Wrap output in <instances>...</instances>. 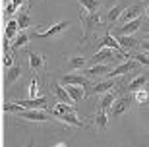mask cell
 I'll use <instances>...</instances> for the list:
<instances>
[{
	"mask_svg": "<svg viewBox=\"0 0 149 147\" xmlns=\"http://www.w3.org/2000/svg\"><path fill=\"white\" fill-rule=\"evenodd\" d=\"M79 20H81L83 27H85V37H89L91 31H95V29L101 25V16L99 14H89L85 8H81V12H79Z\"/></svg>",
	"mask_w": 149,
	"mask_h": 147,
	"instance_id": "cell-1",
	"label": "cell"
},
{
	"mask_svg": "<svg viewBox=\"0 0 149 147\" xmlns=\"http://www.w3.org/2000/svg\"><path fill=\"white\" fill-rule=\"evenodd\" d=\"M50 116H52V114L43 112V109H37V110H25V109H23L22 112H19V118L31 120V122H49Z\"/></svg>",
	"mask_w": 149,
	"mask_h": 147,
	"instance_id": "cell-2",
	"label": "cell"
},
{
	"mask_svg": "<svg viewBox=\"0 0 149 147\" xmlns=\"http://www.w3.org/2000/svg\"><path fill=\"white\" fill-rule=\"evenodd\" d=\"M22 76H23V68L19 64H14L12 68H8L6 70V77H4V87H12Z\"/></svg>",
	"mask_w": 149,
	"mask_h": 147,
	"instance_id": "cell-3",
	"label": "cell"
},
{
	"mask_svg": "<svg viewBox=\"0 0 149 147\" xmlns=\"http://www.w3.org/2000/svg\"><path fill=\"white\" fill-rule=\"evenodd\" d=\"M70 27V22H58V23H54L50 29H47V31H43V33H35V37H39V39H47V37H56V35H60L62 31H66V29Z\"/></svg>",
	"mask_w": 149,
	"mask_h": 147,
	"instance_id": "cell-4",
	"label": "cell"
},
{
	"mask_svg": "<svg viewBox=\"0 0 149 147\" xmlns=\"http://www.w3.org/2000/svg\"><path fill=\"white\" fill-rule=\"evenodd\" d=\"M130 109V99L128 97H120V99H116L114 105L111 107V116L112 118H120L126 110Z\"/></svg>",
	"mask_w": 149,
	"mask_h": 147,
	"instance_id": "cell-5",
	"label": "cell"
},
{
	"mask_svg": "<svg viewBox=\"0 0 149 147\" xmlns=\"http://www.w3.org/2000/svg\"><path fill=\"white\" fill-rule=\"evenodd\" d=\"M16 103L25 110H37V109H45V107H47V99H43V97H39V99H19Z\"/></svg>",
	"mask_w": 149,
	"mask_h": 147,
	"instance_id": "cell-6",
	"label": "cell"
},
{
	"mask_svg": "<svg viewBox=\"0 0 149 147\" xmlns=\"http://www.w3.org/2000/svg\"><path fill=\"white\" fill-rule=\"evenodd\" d=\"M118 56H122L120 52H116V50H111V49H101L99 52H95L93 56H91V60H93V64H105L107 60L111 58H118Z\"/></svg>",
	"mask_w": 149,
	"mask_h": 147,
	"instance_id": "cell-7",
	"label": "cell"
},
{
	"mask_svg": "<svg viewBox=\"0 0 149 147\" xmlns=\"http://www.w3.org/2000/svg\"><path fill=\"white\" fill-rule=\"evenodd\" d=\"M141 14H143V4H134V6H130V8L124 10V14L120 16V20L124 23H128V22H132V20L141 17Z\"/></svg>",
	"mask_w": 149,
	"mask_h": 147,
	"instance_id": "cell-8",
	"label": "cell"
},
{
	"mask_svg": "<svg viewBox=\"0 0 149 147\" xmlns=\"http://www.w3.org/2000/svg\"><path fill=\"white\" fill-rule=\"evenodd\" d=\"M111 66L107 64H95L93 68H89L87 72H85V76L87 77H105V76H111Z\"/></svg>",
	"mask_w": 149,
	"mask_h": 147,
	"instance_id": "cell-9",
	"label": "cell"
},
{
	"mask_svg": "<svg viewBox=\"0 0 149 147\" xmlns=\"http://www.w3.org/2000/svg\"><path fill=\"white\" fill-rule=\"evenodd\" d=\"M139 25H141V17H138V20H132V22L124 23L122 27L116 29V35H132V33H136L139 29Z\"/></svg>",
	"mask_w": 149,
	"mask_h": 147,
	"instance_id": "cell-10",
	"label": "cell"
},
{
	"mask_svg": "<svg viewBox=\"0 0 149 147\" xmlns=\"http://www.w3.org/2000/svg\"><path fill=\"white\" fill-rule=\"evenodd\" d=\"M116 87L114 79H105V82H99L97 85H93V89L89 93H95V95H105V93H109L111 89Z\"/></svg>",
	"mask_w": 149,
	"mask_h": 147,
	"instance_id": "cell-11",
	"label": "cell"
},
{
	"mask_svg": "<svg viewBox=\"0 0 149 147\" xmlns=\"http://www.w3.org/2000/svg\"><path fill=\"white\" fill-rule=\"evenodd\" d=\"M101 49H111V50H116V52H120V54H124V50H122V47L118 45L116 37H112L111 33H107V35H105V39H103V43H101Z\"/></svg>",
	"mask_w": 149,
	"mask_h": 147,
	"instance_id": "cell-12",
	"label": "cell"
},
{
	"mask_svg": "<svg viewBox=\"0 0 149 147\" xmlns=\"http://www.w3.org/2000/svg\"><path fill=\"white\" fill-rule=\"evenodd\" d=\"M116 41L122 47V50H132L138 47V41L132 37V35H116Z\"/></svg>",
	"mask_w": 149,
	"mask_h": 147,
	"instance_id": "cell-13",
	"label": "cell"
},
{
	"mask_svg": "<svg viewBox=\"0 0 149 147\" xmlns=\"http://www.w3.org/2000/svg\"><path fill=\"white\" fill-rule=\"evenodd\" d=\"M149 82V74H141V76H138V77H134L132 82L128 83V89H130V91H139V89L141 87H145V83Z\"/></svg>",
	"mask_w": 149,
	"mask_h": 147,
	"instance_id": "cell-14",
	"label": "cell"
},
{
	"mask_svg": "<svg viewBox=\"0 0 149 147\" xmlns=\"http://www.w3.org/2000/svg\"><path fill=\"white\" fill-rule=\"evenodd\" d=\"M60 85H79V87H83V85H85V79H83L81 76L68 74V76H62L60 77Z\"/></svg>",
	"mask_w": 149,
	"mask_h": 147,
	"instance_id": "cell-15",
	"label": "cell"
},
{
	"mask_svg": "<svg viewBox=\"0 0 149 147\" xmlns=\"http://www.w3.org/2000/svg\"><path fill=\"white\" fill-rule=\"evenodd\" d=\"M54 95L58 99V103H68V105H74L72 97H70V93L66 91V87H62V85H54Z\"/></svg>",
	"mask_w": 149,
	"mask_h": 147,
	"instance_id": "cell-16",
	"label": "cell"
},
{
	"mask_svg": "<svg viewBox=\"0 0 149 147\" xmlns=\"http://www.w3.org/2000/svg\"><path fill=\"white\" fill-rule=\"evenodd\" d=\"M134 70H136V62H134V60H130V62H124V64L116 66L114 70L111 72V76H124V74L134 72Z\"/></svg>",
	"mask_w": 149,
	"mask_h": 147,
	"instance_id": "cell-17",
	"label": "cell"
},
{
	"mask_svg": "<svg viewBox=\"0 0 149 147\" xmlns=\"http://www.w3.org/2000/svg\"><path fill=\"white\" fill-rule=\"evenodd\" d=\"M79 4H81V8H85V10L89 12V14H99L101 10V0H77Z\"/></svg>",
	"mask_w": 149,
	"mask_h": 147,
	"instance_id": "cell-18",
	"label": "cell"
},
{
	"mask_svg": "<svg viewBox=\"0 0 149 147\" xmlns=\"http://www.w3.org/2000/svg\"><path fill=\"white\" fill-rule=\"evenodd\" d=\"M76 110V107L74 105H68V103H56L54 110H52V116L54 118H58L60 114H68V112H74Z\"/></svg>",
	"mask_w": 149,
	"mask_h": 147,
	"instance_id": "cell-19",
	"label": "cell"
},
{
	"mask_svg": "<svg viewBox=\"0 0 149 147\" xmlns=\"http://www.w3.org/2000/svg\"><path fill=\"white\" fill-rule=\"evenodd\" d=\"M66 91L70 93V97H72L74 103H77V101H81V99L85 97V93H83V89L79 87V85H66Z\"/></svg>",
	"mask_w": 149,
	"mask_h": 147,
	"instance_id": "cell-20",
	"label": "cell"
},
{
	"mask_svg": "<svg viewBox=\"0 0 149 147\" xmlns=\"http://www.w3.org/2000/svg\"><path fill=\"white\" fill-rule=\"evenodd\" d=\"M29 64L33 70H43L45 68V58L37 52H29Z\"/></svg>",
	"mask_w": 149,
	"mask_h": 147,
	"instance_id": "cell-21",
	"label": "cell"
},
{
	"mask_svg": "<svg viewBox=\"0 0 149 147\" xmlns=\"http://www.w3.org/2000/svg\"><path fill=\"white\" fill-rule=\"evenodd\" d=\"M85 64H87V58L74 56V58L68 60V70H81V68H85Z\"/></svg>",
	"mask_w": 149,
	"mask_h": 147,
	"instance_id": "cell-22",
	"label": "cell"
},
{
	"mask_svg": "<svg viewBox=\"0 0 149 147\" xmlns=\"http://www.w3.org/2000/svg\"><path fill=\"white\" fill-rule=\"evenodd\" d=\"M58 120H62V122H66V124H70V126H76V128H83V122H79V120L76 118V114L74 112H68V114H60L58 116Z\"/></svg>",
	"mask_w": 149,
	"mask_h": 147,
	"instance_id": "cell-23",
	"label": "cell"
},
{
	"mask_svg": "<svg viewBox=\"0 0 149 147\" xmlns=\"http://www.w3.org/2000/svg\"><path fill=\"white\" fill-rule=\"evenodd\" d=\"M27 43H29V35H27L25 31H22V33H17V37L14 39V43H12V49L17 50V49H22V47H25Z\"/></svg>",
	"mask_w": 149,
	"mask_h": 147,
	"instance_id": "cell-24",
	"label": "cell"
},
{
	"mask_svg": "<svg viewBox=\"0 0 149 147\" xmlns=\"http://www.w3.org/2000/svg\"><path fill=\"white\" fill-rule=\"evenodd\" d=\"M114 93H105V95H103V99H101V103H99V110H107V109H111L112 105H114Z\"/></svg>",
	"mask_w": 149,
	"mask_h": 147,
	"instance_id": "cell-25",
	"label": "cell"
},
{
	"mask_svg": "<svg viewBox=\"0 0 149 147\" xmlns=\"http://www.w3.org/2000/svg\"><path fill=\"white\" fill-rule=\"evenodd\" d=\"M17 29H19V25H17V20H10V22L6 23V39H16L17 35Z\"/></svg>",
	"mask_w": 149,
	"mask_h": 147,
	"instance_id": "cell-26",
	"label": "cell"
},
{
	"mask_svg": "<svg viewBox=\"0 0 149 147\" xmlns=\"http://www.w3.org/2000/svg\"><path fill=\"white\" fill-rule=\"evenodd\" d=\"M122 14H124V6H122V4H116L114 8H111V10H109V14H107V20H109V22H116V20L122 16Z\"/></svg>",
	"mask_w": 149,
	"mask_h": 147,
	"instance_id": "cell-27",
	"label": "cell"
},
{
	"mask_svg": "<svg viewBox=\"0 0 149 147\" xmlns=\"http://www.w3.org/2000/svg\"><path fill=\"white\" fill-rule=\"evenodd\" d=\"M107 122H109L107 112H105V110H99V112H97V116H95V124H97V128H99V130H105V128H107Z\"/></svg>",
	"mask_w": 149,
	"mask_h": 147,
	"instance_id": "cell-28",
	"label": "cell"
},
{
	"mask_svg": "<svg viewBox=\"0 0 149 147\" xmlns=\"http://www.w3.org/2000/svg\"><path fill=\"white\" fill-rule=\"evenodd\" d=\"M39 82H37V77H33L31 79V83H29V99H39Z\"/></svg>",
	"mask_w": 149,
	"mask_h": 147,
	"instance_id": "cell-29",
	"label": "cell"
},
{
	"mask_svg": "<svg viewBox=\"0 0 149 147\" xmlns=\"http://www.w3.org/2000/svg\"><path fill=\"white\" fill-rule=\"evenodd\" d=\"M17 25H19V29H27L29 27V14L27 12H22V14H19V17H17Z\"/></svg>",
	"mask_w": 149,
	"mask_h": 147,
	"instance_id": "cell-30",
	"label": "cell"
},
{
	"mask_svg": "<svg viewBox=\"0 0 149 147\" xmlns=\"http://www.w3.org/2000/svg\"><path fill=\"white\" fill-rule=\"evenodd\" d=\"M22 110H23V109L16 103V101H12V103H6V105H4V112H16V114H19Z\"/></svg>",
	"mask_w": 149,
	"mask_h": 147,
	"instance_id": "cell-31",
	"label": "cell"
},
{
	"mask_svg": "<svg viewBox=\"0 0 149 147\" xmlns=\"http://www.w3.org/2000/svg\"><path fill=\"white\" fill-rule=\"evenodd\" d=\"M136 101H138L139 105H143V103H149V93L147 91H136Z\"/></svg>",
	"mask_w": 149,
	"mask_h": 147,
	"instance_id": "cell-32",
	"label": "cell"
},
{
	"mask_svg": "<svg viewBox=\"0 0 149 147\" xmlns=\"http://www.w3.org/2000/svg\"><path fill=\"white\" fill-rule=\"evenodd\" d=\"M2 62H4L6 68H12V66H14V56H12L10 52H4V58H2Z\"/></svg>",
	"mask_w": 149,
	"mask_h": 147,
	"instance_id": "cell-33",
	"label": "cell"
},
{
	"mask_svg": "<svg viewBox=\"0 0 149 147\" xmlns=\"http://www.w3.org/2000/svg\"><path fill=\"white\" fill-rule=\"evenodd\" d=\"M134 58L138 60L139 64H143L145 68H149V56H147V54H136V56H134Z\"/></svg>",
	"mask_w": 149,
	"mask_h": 147,
	"instance_id": "cell-34",
	"label": "cell"
},
{
	"mask_svg": "<svg viewBox=\"0 0 149 147\" xmlns=\"http://www.w3.org/2000/svg\"><path fill=\"white\" fill-rule=\"evenodd\" d=\"M14 12H16V6L14 4H6V14H8V16H12Z\"/></svg>",
	"mask_w": 149,
	"mask_h": 147,
	"instance_id": "cell-35",
	"label": "cell"
},
{
	"mask_svg": "<svg viewBox=\"0 0 149 147\" xmlns=\"http://www.w3.org/2000/svg\"><path fill=\"white\" fill-rule=\"evenodd\" d=\"M141 50H143V52H149V41H143V43H141Z\"/></svg>",
	"mask_w": 149,
	"mask_h": 147,
	"instance_id": "cell-36",
	"label": "cell"
},
{
	"mask_svg": "<svg viewBox=\"0 0 149 147\" xmlns=\"http://www.w3.org/2000/svg\"><path fill=\"white\" fill-rule=\"evenodd\" d=\"M23 2H25V0H12V4L16 6V8H17V6H22V4H23Z\"/></svg>",
	"mask_w": 149,
	"mask_h": 147,
	"instance_id": "cell-37",
	"label": "cell"
},
{
	"mask_svg": "<svg viewBox=\"0 0 149 147\" xmlns=\"http://www.w3.org/2000/svg\"><path fill=\"white\" fill-rule=\"evenodd\" d=\"M52 147H68V143H64V141H58V143H54Z\"/></svg>",
	"mask_w": 149,
	"mask_h": 147,
	"instance_id": "cell-38",
	"label": "cell"
},
{
	"mask_svg": "<svg viewBox=\"0 0 149 147\" xmlns=\"http://www.w3.org/2000/svg\"><path fill=\"white\" fill-rule=\"evenodd\" d=\"M25 147H33V139H29V141H27V145H25Z\"/></svg>",
	"mask_w": 149,
	"mask_h": 147,
	"instance_id": "cell-39",
	"label": "cell"
},
{
	"mask_svg": "<svg viewBox=\"0 0 149 147\" xmlns=\"http://www.w3.org/2000/svg\"><path fill=\"white\" fill-rule=\"evenodd\" d=\"M145 16H147V17H149V4H147V6H145Z\"/></svg>",
	"mask_w": 149,
	"mask_h": 147,
	"instance_id": "cell-40",
	"label": "cell"
},
{
	"mask_svg": "<svg viewBox=\"0 0 149 147\" xmlns=\"http://www.w3.org/2000/svg\"><path fill=\"white\" fill-rule=\"evenodd\" d=\"M145 41H149V33H147V35H145Z\"/></svg>",
	"mask_w": 149,
	"mask_h": 147,
	"instance_id": "cell-41",
	"label": "cell"
},
{
	"mask_svg": "<svg viewBox=\"0 0 149 147\" xmlns=\"http://www.w3.org/2000/svg\"><path fill=\"white\" fill-rule=\"evenodd\" d=\"M145 54H147V56H149V52H145Z\"/></svg>",
	"mask_w": 149,
	"mask_h": 147,
	"instance_id": "cell-42",
	"label": "cell"
},
{
	"mask_svg": "<svg viewBox=\"0 0 149 147\" xmlns=\"http://www.w3.org/2000/svg\"><path fill=\"white\" fill-rule=\"evenodd\" d=\"M29 2H33V0H29Z\"/></svg>",
	"mask_w": 149,
	"mask_h": 147,
	"instance_id": "cell-43",
	"label": "cell"
},
{
	"mask_svg": "<svg viewBox=\"0 0 149 147\" xmlns=\"http://www.w3.org/2000/svg\"><path fill=\"white\" fill-rule=\"evenodd\" d=\"M6 2H8V0H6Z\"/></svg>",
	"mask_w": 149,
	"mask_h": 147,
	"instance_id": "cell-44",
	"label": "cell"
}]
</instances>
